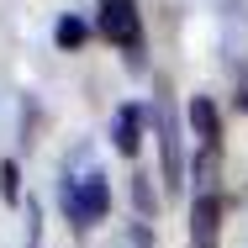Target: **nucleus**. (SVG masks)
<instances>
[{"label":"nucleus","instance_id":"nucleus-1","mask_svg":"<svg viewBox=\"0 0 248 248\" xmlns=\"http://www.w3.org/2000/svg\"><path fill=\"white\" fill-rule=\"evenodd\" d=\"M100 37L127 53L132 69H143V16H138V0H100Z\"/></svg>","mask_w":248,"mask_h":248},{"label":"nucleus","instance_id":"nucleus-2","mask_svg":"<svg viewBox=\"0 0 248 248\" xmlns=\"http://www.w3.org/2000/svg\"><path fill=\"white\" fill-rule=\"evenodd\" d=\"M63 211H69L74 227H95V222H106V211H111V185H106L100 174H85L79 185L63 180Z\"/></svg>","mask_w":248,"mask_h":248},{"label":"nucleus","instance_id":"nucleus-3","mask_svg":"<svg viewBox=\"0 0 248 248\" xmlns=\"http://www.w3.org/2000/svg\"><path fill=\"white\" fill-rule=\"evenodd\" d=\"M158 158H164V190L174 196L185 185V148H180V116L169 100H158Z\"/></svg>","mask_w":248,"mask_h":248},{"label":"nucleus","instance_id":"nucleus-4","mask_svg":"<svg viewBox=\"0 0 248 248\" xmlns=\"http://www.w3.org/2000/svg\"><path fill=\"white\" fill-rule=\"evenodd\" d=\"M222 238V196L206 190L190 201V248H217Z\"/></svg>","mask_w":248,"mask_h":248},{"label":"nucleus","instance_id":"nucleus-5","mask_svg":"<svg viewBox=\"0 0 248 248\" xmlns=\"http://www.w3.org/2000/svg\"><path fill=\"white\" fill-rule=\"evenodd\" d=\"M138 143H143V106H116V116H111V148L116 153H138Z\"/></svg>","mask_w":248,"mask_h":248},{"label":"nucleus","instance_id":"nucleus-6","mask_svg":"<svg viewBox=\"0 0 248 248\" xmlns=\"http://www.w3.org/2000/svg\"><path fill=\"white\" fill-rule=\"evenodd\" d=\"M185 122H190V132L201 138V148H222V116H217V106H211L206 95H196V100H190Z\"/></svg>","mask_w":248,"mask_h":248},{"label":"nucleus","instance_id":"nucleus-7","mask_svg":"<svg viewBox=\"0 0 248 248\" xmlns=\"http://www.w3.org/2000/svg\"><path fill=\"white\" fill-rule=\"evenodd\" d=\"M85 37H90V27H85V21H79V16H63V21H58V27H53V43H58V48H63V53H74V48H85Z\"/></svg>","mask_w":248,"mask_h":248},{"label":"nucleus","instance_id":"nucleus-8","mask_svg":"<svg viewBox=\"0 0 248 248\" xmlns=\"http://www.w3.org/2000/svg\"><path fill=\"white\" fill-rule=\"evenodd\" d=\"M0 196H5V201H21V169H16V158L0 164Z\"/></svg>","mask_w":248,"mask_h":248},{"label":"nucleus","instance_id":"nucleus-9","mask_svg":"<svg viewBox=\"0 0 248 248\" xmlns=\"http://www.w3.org/2000/svg\"><path fill=\"white\" fill-rule=\"evenodd\" d=\"M138 206H143V211H153V190H148V180H138Z\"/></svg>","mask_w":248,"mask_h":248},{"label":"nucleus","instance_id":"nucleus-10","mask_svg":"<svg viewBox=\"0 0 248 248\" xmlns=\"http://www.w3.org/2000/svg\"><path fill=\"white\" fill-rule=\"evenodd\" d=\"M238 106H243V116H248V90H243V95H238Z\"/></svg>","mask_w":248,"mask_h":248}]
</instances>
